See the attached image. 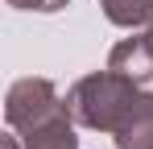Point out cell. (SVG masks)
I'll use <instances>...</instances> for the list:
<instances>
[{
	"label": "cell",
	"instance_id": "6da1fadb",
	"mask_svg": "<svg viewBox=\"0 0 153 149\" xmlns=\"http://www.w3.org/2000/svg\"><path fill=\"white\" fill-rule=\"evenodd\" d=\"M141 104H145V95L128 83L124 74H91V79L79 83L75 95H71V108H75V116L83 124L112 128V133H120Z\"/></svg>",
	"mask_w": 153,
	"mask_h": 149
},
{
	"label": "cell",
	"instance_id": "7a4b0ae2",
	"mask_svg": "<svg viewBox=\"0 0 153 149\" xmlns=\"http://www.w3.org/2000/svg\"><path fill=\"white\" fill-rule=\"evenodd\" d=\"M120 149H153V99L145 95V104L132 112V120L116 133Z\"/></svg>",
	"mask_w": 153,
	"mask_h": 149
},
{
	"label": "cell",
	"instance_id": "3957f363",
	"mask_svg": "<svg viewBox=\"0 0 153 149\" xmlns=\"http://www.w3.org/2000/svg\"><path fill=\"white\" fill-rule=\"evenodd\" d=\"M17 8H58V4H66V0H13Z\"/></svg>",
	"mask_w": 153,
	"mask_h": 149
}]
</instances>
